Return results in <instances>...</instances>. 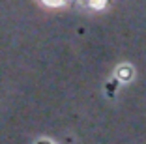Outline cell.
Returning a JSON list of instances; mask_svg holds the SVG:
<instances>
[{
	"label": "cell",
	"mask_w": 146,
	"mask_h": 144,
	"mask_svg": "<svg viewBox=\"0 0 146 144\" xmlns=\"http://www.w3.org/2000/svg\"><path fill=\"white\" fill-rule=\"evenodd\" d=\"M120 73L124 75V81H127V77H129V69H127V68H124V69H122Z\"/></svg>",
	"instance_id": "1"
}]
</instances>
